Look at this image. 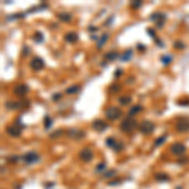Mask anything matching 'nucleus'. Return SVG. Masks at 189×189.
Instances as JSON below:
<instances>
[{
    "label": "nucleus",
    "mask_w": 189,
    "mask_h": 189,
    "mask_svg": "<svg viewBox=\"0 0 189 189\" xmlns=\"http://www.w3.org/2000/svg\"><path fill=\"white\" fill-rule=\"evenodd\" d=\"M66 135L71 139H73V140H81V139L86 137V132L79 129H68Z\"/></svg>",
    "instance_id": "nucleus-7"
},
{
    "label": "nucleus",
    "mask_w": 189,
    "mask_h": 189,
    "mask_svg": "<svg viewBox=\"0 0 189 189\" xmlns=\"http://www.w3.org/2000/svg\"><path fill=\"white\" fill-rule=\"evenodd\" d=\"M108 37H110V35H108L107 33H103V34H102V35H101V37L98 38L97 43H96V47H97L98 49H101V48H102L103 45L106 44V42H107V39H108Z\"/></svg>",
    "instance_id": "nucleus-18"
},
{
    "label": "nucleus",
    "mask_w": 189,
    "mask_h": 189,
    "mask_svg": "<svg viewBox=\"0 0 189 189\" xmlns=\"http://www.w3.org/2000/svg\"><path fill=\"white\" fill-rule=\"evenodd\" d=\"M137 127V121L132 120L131 117H127V119L122 120V122L120 124V130L122 132H132Z\"/></svg>",
    "instance_id": "nucleus-1"
},
{
    "label": "nucleus",
    "mask_w": 189,
    "mask_h": 189,
    "mask_svg": "<svg viewBox=\"0 0 189 189\" xmlns=\"http://www.w3.org/2000/svg\"><path fill=\"white\" fill-rule=\"evenodd\" d=\"M116 173H117V171H116L115 169H111V170L105 171V173H103V176H105V178H111V176H115Z\"/></svg>",
    "instance_id": "nucleus-32"
},
{
    "label": "nucleus",
    "mask_w": 189,
    "mask_h": 189,
    "mask_svg": "<svg viewBox=\"0 0 189 189\" xmlns=\"http://www.w3.org/2000/svg\"><path fill=\"white\" fill-rule=\"evenodd\" d=\"M121 74H122V69H121V68H119V69H116V71H115V73H113V76H115L116 78H119V77H120Z\"/></svg>",
    "instance_id": "nucleus-45"
},
{
    "label": "nucleus",
    "mask_w": 189,
    "mask_h": 189,
    "mask_svg": "<svg viewBox=\"0 0 189 189\" xmlns=\"http://www.w3.org/2000/svg\"><path fill=\"white\" fill-rule=\"evenodd\" d=\"M48 8V4H45V3H40L39 5H37L34 8H32V9H29L28 13H37V11H39V10H43V9H47Z\"/></svg>",
    "instance_id": "nucleus-26"
},
{
    "label": "nucleus",
    "mask_w": 189,
    "mask_h": 189,
    "mask_svg": "<svg viewBox=\"0 0 189 189\" xmlns=\"http://www.w3.org/2000/svg\"><path fill=\"white\" fill-rule=\"evenodd\" d=\"M119 102L121 106H126V105H130L132 102V98H131V96H129V95H124L119 98Z\"/></svg>",
    "instance_id": "nucleus-20"
},
{
    "label": "nucleus",
    "mask_w": 189,
    "mask_h": 189,
    "mask_svg": "<svg viewBox=\"0 0 189 189\" xmlns=\"http://www.w3.org/2000/svg\"><path fill=\"white\" fill-rule=\"evenodd\" d=\"M160 59H161V62H163L164 66H168L171 61H173V58H171V56H161Z\"/></svg>",
    "instance_id": "nucleus-31"
},
{
    "label": "nucleus",
    "mask_w": 189,
    "mask_h": 189,
    "mask_svg": "<svg viewBox=\"0 0 189 189\" xmlns=\"http://www.w3.org/2000/svg\"><path fill=\"white\" fill-rule=\"evenodd\" d=\"M78 156H79V159H81L82 161L90 163L92 159H93V151H92L91 149H88V148H85V149H82L81 151H79Z\"/></svg>",
    "instance_id": "nucleus-10"
},
{
    "label": "nucleus",
    "mask_w": 189,
    "mask_h": 189,
    "mask_svg": "<svg viewBox=\"0 0 189 189\" xmlns=\"http://www.w3.org/2000/svg\"><path fill=\"white\" fill-rule=\"evenodd\" d=\"M179 105V106H189V98H184V100H178V102H176Z\"/></svg>",
    "instance_id": "nucleus-37"
},
{
    "label": "nucleus",
    "mask_w": 189,
    "mask_h": 189,
    "mask_svg": "<svg viewBox=\"0 0 189 189\" xmlns=\"http://www.w3.org/2000/svg\"><path fill=\"white\" fill-rule=\"evenodd\" d=\"M166 139H168V135H163V136H160V137H158L156 140L154 141V148H158V146L163 145L164 142L166 141Z\"/></svg>",
    "instance_id": "nucleus-28"
},
{
    "label": "nucleus",
    "mask_w": 189,
    "mask_h": 189,
    "mask_svg": "<svg viewBox=\"0 0 189 189\" xmlns=\"http://www.w3.org/2000/svg\"><path fill=\"white\" fill-rule=\"evenodd\" d=\"M29 66H30L32 71H34V72H38V71H42V69L44 68L45 63H44V61L40 57H33L32 61H30V63H29Z\"/></svg>",
    "instance_id": "nucleus-8"
},
{
    "label": "nucleus",
    "mask_w": 189,
    "mask_h": 189,
    "mask_svg": "<svg viewBox=\"0 0 189 189\" xmlns=\"http://www.w3.org/2000/svg\"><path fill=\"white\" fill-rule=\"evenodd\" d=\"M79 91H81V86L79 85H72V86L67 87L64 92L67 95H76V93H78Z\"/></svg>",
    "instance_id": "nucleus-19"
},
{
    "label": "nucleus",
    "mask_w": 189,
    "mask_h": 189,
    "mask_svg": "<svg viewBox=\"0 0 189 189\" xmlns=\"http://www.w3.org/2000/svg\"><path fill=\"white\" fill-rule=\"evenodd\" d=\"M146 32H148V34H149L151 38H154V39L156 38V35H155V30H154L153 28H148V29H146Z\"/></svg>",
    "instance_id": "nucleus-40"
},
{
    "label": "nucleus",
    "mask_w": 189,
    "mask_h": 189,
    "mask_svg": "<svg viewBox=\"0 0 189 189\" xmlns=\"http://www.w3.org/2000/svg\"><path fill=\"white\" fill-rule=\"evenodd\" d=\"M88 30H90L91 33H95V32L98 30V28L97 27H93V25H90V27H88Z\"/></svg>",
    "instance_id": "nucleus-47"
},
{
    "label": "nucleus",
    "mask_w": 189,
    "mask_h": 189,
    "mask_svg": "<svg viewBox=\"0 0 189 189\" xmlns=\"http://www.w3.org/2000/svg\"><path fill=\"white\" fill-rule=\"evenodd\" d=\"M142 108H144V107H142L141 105H135V106H132V107L129 110L127 116H129V117H134L135 115H137L139 112H141V111H142Z\"/></svg>",
    "instance_id": "nucleus-17"
},
{
    "label": "nucleus",
    "mask_w": 189,
    "mask_h": 189,
    "mask_svg": "<svg viewBox=\"0 0 189 189\" xmlns=\"http://www.w3.org/2000/svg\"><path fill=\"white\" fill-rule=\"evenodd\" d=\"M137 49H140V50H145V49H146V47H144L142 44H137Z\"/></svg>",
    "instance_id": "nucleus-50"
},
{
    "label": "nucleus",
    "mask_w": 189,
    "mask_h": 189,
    "mask_svg": "<svg viewBox=\"0 0 189 189\" xmlns=\"http://www.w3.org/2000/svg\"><path fill=\"white\" fill-rule=\"evenodd\" d=\"M14 125H15V126H18V127H19V129H22V130L25 127V125H24V124H22V121H20V120H15V121H14Z\"/></svg>",
    "instance_id": "nucleus-41"
},
{
    "label": "nucleus",
    "mask_w": 189,
    "mask_h": 189,
    "mask_svg": "<svg viewBox=\"0 0 189 189\" xmlns=\"http://www.w3.org/2000/svg\"><path fill=\"white\" fill-rule=\"evenodd\" d=\"M187 151L185 145L182 144V142H174L173 145L170 146V153L176 155V156H183Z\"/></svg>",
    "instance_id": "nucleus-6"
},
{
    "label": "nucleus",
    "mask_w": 189,
    "mask_h": 189,
    "mask_svg": "<svg viewBox=\"0 0 189 189\" xmlns=\"http://www.w3.org/2000/svg\"><path fill=\"white\" fill-rule=\"evenodd\" d=\"M6 160L9 161L10 164H16L19 160V156H16V155H11V156H8L6 158Z\"/></svg>",
    "instance_id": "nucleus-34"
},
{
    "label": "nucleus",
    "mask_w": 189,
    "mask_h": 189,
    "mask_svg": "<svg viewBox=\"0 0 189 189\" xmlns=\"http://www.w3.org/2000/svg\"><path fill=\"white\" fill-rule=\"evenodd\" d=\"M61 97H62V93H54V95L52 96V100H53V101H56V102H57L58 100H61Z\"/></svg>",
    "instance_id": "nucleus-43"
},
{
    "label": "nucleus",
    "mask_w": 189,
    "mask_h": 189,
    "mask_svg": "<svg viewBox=\"0 0 189 189\" xmlns=\"http://www.w3.org/2000/svg\"><path fill=\"white\" fill-rule=\"evenodd\" d=\"M96 173H105L106 171V163H100L95 169Z\"/></svg>",
    "instance_id": "nucleus-30"
},
{
    "label": "nucleus",
    "mask_w": 189,
    "mask_h": 189,
    "mask_svg": "<svg viewBox=\"0 0 189 189\" xmlns=\"http://www.w3.org/2000/svg\"><path fill=\"white\" fill-rule=\"evenodd\" d=\"M139 130H140V132L141 134H151L155 130V125H154V122H151V121H149V120H145V121H142V122L140 124V126H139Z\"/></svg>",
    "instance_id": "nucleus-9"
},
{
    "label": "nucleus",
    "mask_w": 189,
    "mask_h": 189,
    "mask_svg": "<svg viewBox=\"0 0 189 189\" xmlns=\"http://www.w3.org/2000/svg\"><path fill=\"white\" fill-rule=\"evenodd\" d=\"M62 134H63V130H62V129H58V130H56V131H54L53 134H50L49 136L52 137V139H54V137H58V136H61Z\"/></svg>",
    "instance_id": "nucleus-36"
},
{
    "label": "nucleus",
    "mask_w": 189,
    "mask_h": 189,
    "mask_svg": "<svg viewBox=\"0 0 189 189\" xmlns=\"http://www.w3.org/2000/svg\"><path fill=\"white\" fill-rule=\"evenodd\" d=\"M92 129L96 130L97 132H102L106 129H108V124L106 122V121L98 119V120H95L93 122H92Z\"/></svg>",
    "instance_id": "nucleus-11"
},
{
    "label": "nucleus",
    "mask_w": 189,
    "mask_h": 189,
    "mask_svg": "<svg viewBox=\"0 0 189 189\" xmlns=\"http://www.w3.org/2000/svg\"><path fill=\"white\" fill-rule=\"evenodd\" d=\"M105 144H106V146L107 148H111V149H115V146H116V144H117V140L115 137H107L106 140H105Z\"/></svg>",
    "instance_id": "nucleus-23"
},
{
    "label": "nucleus",
    "mask_w": 189,
    "mask_h": 189,
    "mask_svg": "<svg viewBox=\"0 0 189 189\" xmlns=\"http://www.w3.org/2000/svg\"><path fill=\"white\" fill-rule=\"evenodd\" d=\"M52 187H54V183H52V182H49V184H44V188H47V189L52 188Z\"/></svg>",
    "instance_id": "nucleus-49"
},
{
    "label": "nucleus",
    "mask_w": 189,
    "mask_h": 189,
    "mask_svg": "<svg viewBox=\"0 0 189 189\" xmlns=\"http://www.w3.org/2000/svg\"><path fill=\"white\" fill-rule=\"evenodd\" d=\"M28 92H29V87L25 85V83H20V85H16L14 87V93H15V96H18V97H24Z\"/></svg>",
    "instance_id": "nucleus-12"
},
{
    "label": "nucleus",
    "mask_w": 189,
    "mask_h": 189,
    "mask_svg": "<svg viewBox=\"0 0 189 189\" xmlns=\"http://www.w3.org/2000/svg\"><path fill=\"white\" fill-rule=\"evenodd\" d=\"M119 90H121V86L120 85H116V83H113V85H111L110 88H108V92L113 93V92H116V91H119Z\"/></svg>",
    "instance_id": "nucleus-35"
},
{
    "label": "nucleus",
    "mask_w": 189,
    "mask_h": 189,
    "mask_svg": "<svg viewBox=\"0 0 189 189\" xmlns=\"http://www.w3.org/2000/svg\"><path fill=\"white\" fill-rule=\"evenodd\" d=\"M141 5H142V1L141 0H135V1H131L130 3V8H131V9H140L141 8Z\"/></svg>",
    "instance_id": "nucleus-29"
},
{
    "label": "nucleus",
    "mask_w": 189,
    "mask_h": 189,
    "mask_svg": "<svg viewBox=\"0 0 189 189\" xmlns=\"http://www.w3.org/2000/svg\"><path fill=\"white\" fill-rule=\"evenodd\" d=\"M28 54H29V48L27 47V45H24V47L22 48V56H23V57H24V56L27 57Z\"/></svg>",
    "instance_id": "nucleus-42"
},
{
    "label": "nucleus",
    "mask_w": 189,
    "mask_h": 189,
    "mask_svg": "<svg viewBox=\"0 0 189 189\" xmlns=\"http://www.w3.org/2000/svg\"><path fill=\"white\" fill-rule=\"evenodd\" d=\"M175 127H176V131L178 132H188L189 131V120L179 119Z\"/></svg>",
    "instance_id": "nucleus-13"
},
{
    "label": "nucleus",
    "mask_w": 189,
    "mask_h": 189,
    "mask_svg": "<svg viewBox=\"0 0 189 189\" xmlns=\"http://www.w3.org/2000/svg\"><path fill=\"white\" fill-rule=\"evenodd\" d=\"M155 44H158L159 47H164V44L161 43V40L159 39V38H155Z\"/></svg>",
    "instance_id": "nucleus-48"
},
{
    "label": "nucleus",
    "mask_w": 189,
    "mask_h": 189,
    "mask_svg": "<svg viewBox=\"0 0 189 189\" xmlns=\"http://www.w3.org/2000/svg\"><path fill=\"white\" fill-rule=\"evenodd\" d=\"M122 149H124V144H122V142H120V141H117V144H116V146H115V149H113V150H115L116 153H120Z\"/></svg>",
    "instance_id": "nucleus-38"
},
{
    "label": "nucleus",
    "mask_w": 189,
    "mask_h": 189,
    "mask_svg": "<svg viewBox=\"0 0 189 189\" xmlns=\"http://www.w3.org/2000/svg\"><path fill=\"white\" fill-rule=\"evenodd\" d=\"M112 20H113V15H111L110 18L107 19V22H105L103 25H105V27H108V25H111V24H112Z\"/></svg>",
    "instance_id": "nucleus-44"
},
{
    "label": "nucleus",
    "mask_w": 189,
    "mask_h": 189,
    "mask_svg": "<svg viewBox=\"0 0 189 189\" xmlns=\"http://www.w3.org/2000/svg\"><path fill=\"white\" fill-rule=\"evenodd\" d=\"M150 19L154 20V23L156 24V28H163L164 24H165V20H166V15L164 14V13H160V11H156L154 13V14L150 15Z\"/></svg>",
    "instance_id": "nucleus-5"
},
{
    "label": "nucleus",
    "mask_w": 189,
    "mask_h": 189,
    "mask_svg": "<svg viewBox=\"0 0 189 189\" xmlns=\"http://www.w3.org/2000/svg\"><path fill=\"white\" fill-rule=\"evenodd\" d=\"M175 189H183V187H182V185H178V187H176Z\"/></svg>",
    "instance_id": "nucleus-51"
},
{
    "label": "nucleus",
    "mask_w": 189,
    "mask_h": 189,
    "mask_svg": "<svg viewBox=\"0 0 189 189\" xmlns=\"http://www.w3.org/2000/svg\"><path fill=\"white\" fill-rule=\"evenodd\" d=\"M39 160H40V156L37 151H28L23 156V161H24V164H27V165H33V164L38 163Z\"/></svg>",
    "instance_id": "nucleus-4"
},
{
    "label": "nucleus",
    "mask_w": 189,
    "mask_h": 189,
    "mask_svg": "<svg viewBox=\"0 0 189 189\" xmlns=\"http://www.w3.org/2000/svg\"><path fill=\"white\" fill-rule=\"evenodd\" d=\"M131 57H132V49H127L122 53V56H121L120 58L122 62H127V61L131 59Z\"/></svg>",
    "instance_id": "nucleus-24"
},
{
    "label": "nucleus",
    "mask_w": 189,
    "mask_h": 189,
    "mask_svg": "<svg viewBox=\"0 0 189 189\" xmlns=\"http://www.w3.org/2000/svg\"><path fill=\"white\" fill-rule=\"evenodd\" d=\"M64 40L67 42V43H69V44L77 43V42H78V34L76 32H68L64 35Z\"/></svg>",
    "instance_id": "nucleus-15"
},
{
    "label": "nucleus",
    "mask_w": 189,
    "mask_h": 189,
    "mask_svg": "<svg viewBox=\"0 0 189 189\" xmlns=\"http://www.w3.org/2000/svg\"><path fill=\"white\" fill-rule=\"evenodd\" d=\"M185 163H188V158H185V156L178 160V164H180V165H183V164H185Z\"/></svg>",
    "instance_id": "nucleus-46"
},
{
    "label": "nucleus",
    "mask_w": 189,
    "mask_h": 189,
    "mask_svg": "<svg viewBox=\"0 0 189 189\" xmlns=\"http://www.w3.org/2000/svg\"><path fill=\"white\" fill-rule=\"evenodd\" d=\"M43 125H44L45 130H49L50 127H52V125H53V119L49 115H45L44 119H43Z\"/></svg>",
    "instance_id": "nucleus-22"
},
{
    "label": "nucleus",
    "mask_w": 189,
    "mask_h": 189,
    "mask_svg": "<svg viewBox=\"0 0 189 189\" xmlns=\"http://www.w3.org/2000/svg\"><path fill=\"white\" fill-rule=\"evenodd\" d=\"M33 39H34L37 43H43V40H44V35H43V33L39 32V30H37L34 33V35H33Z\"/></svg>",
    "instance_id": "nucleus-27"
},
{
    "label": "nucleus",
    "mask_w": 189,
    "mask_h": 189,
    "mask_svg": "<svg viewBox=\"0 0 189 189\" xmlns=\"http://www.w3.org/2000/svg\"><path fill=\"white\" fill-rule=\"evenodd\" d=\"M116 58H119V53L115 52V50H110L105 54V61L108 62V61H115Z\"/></svg>",
    "instance_id": "nucleus-21"
},
{
    "label": "nucleus",
    "mask_w": 189,
    "mask_h": 189,
    "mask_svg": "<svg viewBox=\"0 0 189 189\" xmlns=\"http://www.w3.org/2000/svg\"><path fill=\"white\" fill-rule=\"evenodd\" d=\"M6 132H8V135L11 137H19L22 135V129H19L18 126H15V125H11V126H8L6 127Z\"/></svg>",
    "instance_id": "nucleus-14"
},
{
    "label": "nucleus",
    "mask_w": 189,
    "mask_h": 189,
    "mask_svg": "<svg viewBox=\"0 0 189 189\" xmlns=\"http://www.w3.org/2000/svg\"><path fill=\"white\" fill-rule=\"evenodd\" d=\"M57 18L61 20V22H66V23H69L72 20V14L69 13H66V11H61V13H57Z\"/></svg>",
    "instance_id": "nucleus-16"
},
{
    "label": "nucleus",
    "mask_w": 189,
    "mask_h": 189,
    "mask_svg": "<svg viewBox=\"0 0 189 189\" xmlns=\"http://www.w3.org/2000/svg\"><path fill=\"white\" fill-rule=\"evenodd\" d=\"M155 179H156L158 182H169L170 176L165 173H158L156 175H155Z\"/></svg>",
    "instance_id": "nucleus-25"
},
{
    "label": "nucleus",
    "mask_w": 189,
    "mask_h": 189,
    "mask_svg": "<svg viewBox=\"0 0 189 189\" xmlns=\"http://www.w3.org/2000/svg\"><path fill=\"white\" fill-rule=\"evenodd\" d=\"M29 101H8L5 103V107L9 110H22V108L29 107Z\"/></svg>",
    "instance_id": "nucleus-3"
},
{
    "label": "nucleus",
    "mask_w": 189,
    "mask_h": 189,
    "mask_svg": "<svg viewBox=\"0 0 189 189\" xmlns=\"http://www.w3.org/2000/svg\"><path fill=\"white\" fill-rule=\"evenodd\" d=\"M121 182H122V179H116V180H111L110 183H107L110 187H113V185H119V184H121Z\"/></svg>",
    "instance_id": "nucleus-39"
},
{
    "label": "nucleus",
    "mask_w": 189,
    "mask_h": 189,
    "mask_svg": "<svg viewBox=\"0 0 189 189\" xmlns=\"http://www.w3.org/2000/svg\"><path fill=\"white\" fill-rule=\"evenodd\" d=\"M121 115H122V111L116 106H110L105 110V116H106V119L110 120V121H115L117 119H120Z\"/></svg>",
    "instance_id": "nucleus-2"
},
{
    "label": "nucleus",
    "mask_w": 189,
    "mask_h": 189,
    "mask_svg": "<svg viewBox=\"0 0 189 189\" xmlns=\"http://www.w3.org/2000/svg\"><path fill=\"white\" fill-rule=\"evenodd\" d=\"M174 48H176V49H184V48H185V44H184L182 40H175L174 42Z\"/></svg>",
    "instance_id": "nucleus-33"
}]
</instances>
